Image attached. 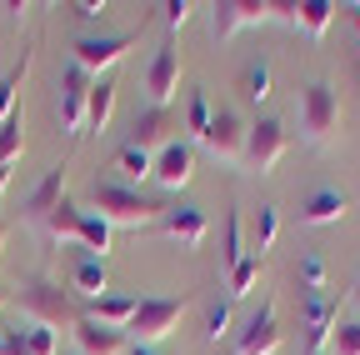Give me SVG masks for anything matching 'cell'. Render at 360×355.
<instances>
[{"label":"cell","mask_w":360,"mask_h":355,"mask_svg":"<svg viewBox=\"0 0 360 355\" xmlns=\"http://www.w3.org/2000/svg\"><path fill=\"white\" fill-rule=\"evenodd\" d=\"M20 310L35 325H51V330H75V321L85 316V300L75 290H65L60 280H45L35 276L30 285H20Z\"/></svg>","instance_id":"cell-1"},{"label":"cell","mask_w":360,"mask_h":355,"mask_svg":"<svg viewBox=\"0 0 360 355\" xmlns=\"http://www.w3.org/2000/svg\"><path fill=\"white\" fill-rule=\"evenodd\" d=\"M90 205H96L101 220H110V226H125V231L160 226V215H165V205L146 200L141 191H130V186H115V181H96V191H90Z\"/></svg>","instance_id":"cell-2"},{"label":"cell","mask_w":360,"mask_h":355,"mask_svg":"<svg viewBox=\"0 0 360 355\" xmlns=\"http://www.w3.org/2000/svg\"><path fill=\"white\" fill-rule=\"evenodd\" d=\"M295 120H300V136L305 146H326L340 125V96L330 80H310L305 91L295 96Z\"/></svg>","instance_id":"cell-3"},{"label":"cell","mask_w":360,"mask_h":355,"mask_svg":"<svg viewBox=\"0 0 360 355\" xmlns=\"http://www.w3.org/2000/svg\"><path fill=\"white\" fill-rule=\"evenodd\" d=\"M186 305H191L186 295H150V300H141V305H135V321H130L135 345H160V340L180 325Z\"/></svg>","instance_id":"cell-4"},{"label":"cell","mask_w":360,"mask_h":355,"mask_svg":"<svg viewBox=\"0 0 360 355\" xmlns=\"http://www.w3.org/2000/svg\"><path fill=\"white\" fill-rule=\"evenodd\" d=\"M245 136H250V125L240 120V110L220 105V110L210 115V130H205L200 146H205L215 160H225V165H245Z\"/></svg>","instance_id":"cell-5"},{"label":"cell","mask_w":360,"mask_h":355,"mask_svg":"<svg viewBox=\"0 0 360 355\" xmlns=\"http://www.w3.org/2000/svg\"><path fill=\"white\" fill-rule=\"evenodd\" d=\"M290 150V130L281 125V120H255L250 125V136H245V170H255V175H270L281 165V155Z\"/></svg>","instance_id":"cell-6"},{"label":"cell","mask_w":360,"mask_h":355,"mask_svg":"<svg viewBox=\"0 0 360 355\" xmlns=\"http://www.w3.org/2000/svg\"><path fill=\"white\" fill-rule=\"evenodd\" d=\"M276 20V0H215L210 6V35L215 40H231L245 25H265Z\"/></svg>","instance_id":"cell-7"},{"label":"cell","mask_w":360,"mask_h":355,"mask_svg":"<svg viewBox=\"0 0 360 355\" xmlns=\"http://www.w3.org/2000/svg\"><path fill=\"white\" fill-rule=\"evenodd\" d=\"M135 40H141V30H125V35H80L70 51H75V65H80L85 75L101 80V70H110V65L135 46Z\"/></svg>","instance_id":"cell-8"},{"label":"cell","mask_w":360,"mask_h":355,"mask_svg":"<svg viewBox=\"0 0 360 355\" xmlns=\"http://www.w3.org/2000/svg\"><path fill=\"white\" fill-rule=\"evenodd\" d=\"M90 85H96V75H85L75 60L60 70V130L70 141L85 136V101H90Z\"/></svg>","instance_id":"cell-9"},{"label":"cell","mask_w":360,"mask_h":355,"mask_svg":"<svg viewBox=\"0 0 360 355\" xmlns=\"http://www.w3.org/2000/svg\"><path fill=\"white\" fill-rule=\"evenodd\" d=\"M281 325H276V305L270 300H260V310L236 330V345H231V355H276L281 350Z\"/></svg>","instance_id":"cell-10"},{"label":"cell","mask_w":360,"mask_h":355,"mask_svg":"<svg viewBox=\"0 0 360 355\" xmlns=\"http://www.w3.org/2000/svg\"><path fill=\"white\" fill-rule=\"evenodd\" d=\"M191 175H195V146L186 136H175L165 150H155V170H150V181L160 191H186L191 186Z\"/></svg>","instance_id":"cell-11"},{"label":"cell","mask_w":360,"mask_h":355,"mask_svg":"<svg viewBox=\"0 0 360 355\" xmlns=\"http://www.w3.org/2000/svg\"><path fill=\"white\" fill-rule=\"evenodd\" d=\"M175 91H180V51H175V40H165L155 51V60L146 65V96H150V105L170 110Z\"/></svg>","instance_id":"cell-12"},{"label":"cell","mask_w":360,"mask_h":355,"mask_svg":"<svg viewBox=\"0 0 360 355\" xmlns=\"http://www.w3.org/2000/svg\"><path fill=\"white\" fill-rule=\"evenodd\" d=\"M335 325H340L335 300H330L326 290H321V295H310V290H305V355H326Z\"/></svg>","instance_id":"cell-13"},{"label":"cell","mask_w":360,"mask_h":355,"mask_svg":"<svg viewBox=\"0 0 360 355\" xmlns=\"http://www.w3.org/2000/svg\"><path fill=\"white\" fill-rule=\"evenodd\" d=\"M160 231L170 235V240H180L186 250H195V245H205V235H210V220H205V210H195V205H165V215H160Z\"/></svg>","instance_id":"cell-14"},{"label":"cell","mask_w":360,"mask_h":355,"mask_svg":"<svg viewBox=\"0 0 360 355\" xmlns=\"http://www.w3.org/2000/svg\"><path fill=\"white\" fill-rule=\"evenodd\" d=\"M170 130H175V115H170V110H160V105H146L141 115L130 120V141H125V146H141V150H150V155H155V150H165V146L175 141Z\"/></svg>","instance_id":"cell-15"},{"label":"cell","mask_w":360,"mask_h":355,"mask_svg":"<svg viewBox=\"0 0 360 355\" xmlns=\"http://www.w3.org/2000/svg\"><path fill=\"white\" fill-rule=\"evenodd\" d=\"M70 335H75L80 355H125V350H130V335H125V330L101 325V321H90V316H80Z\"/></svg>","instance_id":"cell-16"},{"label":"cell","mask_w":360,"mask_h":355,"mask_svg":"<svg viewBox=\"0 0 360 355\" xmlns=\"http://www.w3.org/2000/svg\"><path fill=\"white\" fill-rule=\"evenodd\" d=\"M65 175H70L65 165H51V170H45V181H40V186L25 195V205H20V210H25V220L45 226V215H51V210L65 200Z\"/></svg>","instance_id":"cell-17"},{"label":"cell","mask_w":360,"mask_h":355,"mask_svg":"<svg viewBox=\"0 0 360 355\" xmlns=\"http://www.w3.org/2000/svg\"><path fill=\"white\" fill-rule=\"evenodd\" d=\"M135 305H141L135 295H96V300H85V316L101 321V325H115V330H130Z\"/></svg>","instance_id":"cell-18"},{"label":"cell","mask_w":360,"mask_h":355,"mask_svg":"<svg viewBox=\"0 0 360 355\" xmlns=\"http://www.w3.org/2000/svg\"><path fill=\"white\" fill-rule=\"evenodd\" d=\"M350 210V200H345V191H315L305 205H300V226H335V220Z\"/></svg>","instance_id":"cell-19"},{"label":"cell","mask_w":360,"mask_h":355,"mask_svg":"<svg viewBox=\"0 0 360 355\" xmlns=\"http://www.w3.org/2000/svg\"><path fill=\"white\" fill-rule=\"evenodd\" d=\"M115 115V80L101 75L96 85H90V101H85V136H101V130L110 125Z\"/></svg>","instance_id":"cell-20"},{"label":"cell","mask_w":360,"mask_h":355,"mask_svg":"<svg viewBox=\"0 0 360 355\" xmlns=\"http://www.w3.org/2000/svg\"><path fill=\"white\" fill-rule=\"evenodd\" d=\"M105 285H110V276H105V260H96V255H80V260H75V271H70V290H75L80 300H96V295H105Z\"/></svg>","instance_id":"cell-21"},{"label":"cell","mask_w":360,"mask_h":355,"mask_svg":"<svg viewBox=\"0 0 360 355\" xmlns=\"http://www.w3.org/2000/svg\"><path fill=\"white\" fill-rule=\"evenodd\" d=\"M110 240H115V226H110V220H101L96 210H85V215H80V235H75V245H80L85 255H96V260H105Z\"/></svg>","instance_id":"cell-22"},{"label":"cell","mask_w":360,"mask_h":355,"mask_svg":"<svg viewBox=\"0 0 360 355\" xmlns=\"http://www.w3.org/2000/svg\"><path fill=\"white\" fill-rule=\"evenodd\" d=\"M335 0H300V20H295V30H305L310 40H326V30H330V20H335Z\"/></svg>","instance_id":"cell-23"},{"label":"cell","mask_w":360,"mask_h":355,"mask_svg":"<svg viewBox=\"0 0 360 355\" xmlns=\"http://www.w3.org/2000/svg\"><path fill=\"white\" fill-rule=\"evenodd\" d=\"M25 155V115H20V105L0 120V165H15Z\"/></svg>","instance_id":"cell-24"},{"label":"cell","mask_w":360,"mask_h":355,"mask_svg":"<svg viewBox=\"0 0 360 355\" xmlns=\"http://www.w3.org/2000/svg\"><path fill=\"white\" fill-rule=\"evenodd\" d=\"M210 115H215V110H210L205 91H191V96H186V141H191V146H200V141H205Z\"/></svg>","instance_id":"cell-25"},{"label":"cell","mask_w":360,"mask_h":355,"mask_svg":"<svg viewBox=\"0 0 360 355\" xmlns=\"http://www.w3.org/2000/svg\"><path fill=\"white\" fill-rule=\"evenodd\" d=\"M80 215H85V210H80V205L65 195V200H60L51 215H45V231H51L56 240H75V235H80Z\"/></svg>","instance_id":"cell-26"},{"label":"cell","mask_w":360,"mask_h":355,"mask_svg":"<svg viewBox=\"0 0 360 355\" xmlns=\"http://www.w3.org/2000/svg\"><path fill=\"white\" fill-rule=\"evenodd\" d=\"M240 96H245L250 105H265V101H270V60H250V65L240 70Z\"/></svg>","instance_id":"cell-27"},{"label":"cell","mask_w":360,"mask_h":355,"mask_svg":"<svg viewBox=\"0 0 360 355\" xmlns=\"http://www.w3.org/2000/svg\"><path fill=\"white\" fill-rule=\"evenodd\" d=\"M250 235H255V245H250V250H255V255H265L270 245H276V235H281V210H276V205H260V210H255V220H250Z\"/></svg>","instance_id":"cell-28"},{"label":"cell","mask_w":360,"mask_h":355,"mask_svg":"<svg viewBox=\"0 0 360 355\" xmlns=\"http://www.w3.org/2000/svg\"><path fill=\"white\" fill-rule=\"evenodd\" d=\"M30 65H35V51L25 46L20 51V65L6 75V80H0V120H6L11 110H15V91H20V85H25V75H30Z\"/></svg>","instance_id":"cell-29"},{"label":"cell","mask_w":360,"mask_h":355,"mask_svg":"<svg viewBox=\"0 0 360 355\" xmlns=\"http://www.w3.org/2000/svg\"><path fill=\"white\" fill-rule=\"evenodd\" d=\"M240 260H245V220L231 205V210H225V271H236Z\"/></svg>","instance_id":"cell-30"},{"label":"cell","mask_w":360,"mask_h":355,"mask_svg":"<svg viewBox=\"0 0 360 355\" xmlns=\"http://www.w3.org/2000/svg\"><path fill=\"white\" fill-rule=\"evenodd\" d=\"M115 170L130 175V181H146V175L155 170V155L141 150V146H120V150H115Z\"/></svg>","instance_id":"cell-31"},{"label":"cell","mask_w":360,"mask_h":355,"mask_svg":"<svg viewBox=\"0 0 360 355\" xmlns=\"http://www.w3.org/2000/svg\"><path fill=\"white\" fill-rule=\"evenodd\" d=\"M260 265H265V255H255V250H245V260L236 265V271H225V276H231V300H240V295H250V285L260 280Z\"/></svg>","instance_id":"cell-32"},{"label":"cell","mask_w":360,"mask_h":355,"mask_svg":"<svg viewBox=\"0 0 360 355\" xmlns=\"http://www.w3.org/2000/svg\"><path fill=\"white\" fill-rule=\"evenodd\" d=\"M231 325H236V305L231 300H210V310H205V340H225L231 335Z\"/></svg>","instance_id":"cell-33"},{"label":"cell","mask_w":360,"mask_h":355,"mask_svg":"<svg viewBox=\"0 0 360 355\" xmlns=\"http://www.w3.org/2000/svg\"><path fill=\"white\" fill-rule=\"evenodd\" d=\"M20 340H25V350H30V355H60V335H56L51 325L25 321V325H20Z\"/></svg>","instance_id":"cell-34"},{"label":"cell","mask_w":360,"mask_h":355,"mask_svg":"<svg viewBox=\"0 0 360 355\" xmlns=\"http://www.w3.org/2000/svg\"><path fill=\"white\" fill-rule=\"evenodd\" d=\"M330 355H360V321H340V325H335Z\"/></svg>","instance_id":"cell-35"},{"label":"cell","mask_w":360,"mask_h":355,"mask_svg":"<svg viewBox=\"0 0 360 355\" xmlns=\"http://www.w3.org/2000/svg\"><path fill=\"white\" fill-rule=\"evenodd\" d=\"M300 280H305L310 295H321V290H326V260H321V255H305V260H300Z\"/></svg>","instance_id":"cell-36"},{"label":"cell","mask_w":360,"mask_h":355,"mask_svg":"<svg viewBox=\"0 0 360 355\" xmlns=\"http://www.w3.org/2000/svg\"><path fill=\"white\" fill-rule=\"evenodd\" d=\"M191 11H195V6H191V0H165V6H160V20H165V30L175 35L180 25H186V20H191Z\"/></svg>","instance_id":"cell-37"},{"label":"cell","mask_w":360,"mask_h":355,"mask_svg":"<svg viewBox=\"0 0 360 355\" xmlns=\"http://www.w3.org/2000/svg\"><path fill=\"white\" fill-rule=\"evenodd\" d=\"M70 11H75L80 20H101V15H105L110 6H105V0H75V6H70Z\"/></svg>","instance_id":"cell-38"},{"label":"cell","mask_w":360,"mask_h":355,"mask_svg":"<svg viewBox=\"0 0 360 355\" xmlns=\"http://www.w3.org/2000/svg\"><path fill=\"white\" fill-rule=\"evenodd\" d=\"M0 340H6V355H30V350H25V340H20V325L0 330Z\"/></svg>","instance_id":"cell-39"},{"label":"cell","mask_w":360,"mask_h":355,"mask_svg":"<svg viewBox=\"0 0 360 355\" xmlns=\"http://www.w3.org/2000/svg\"><path fill=\"white\" fill-rule=\"evenodd\" d=\"M125 355H165V350H160V345H130Z\"/></svg>","instance_id":"cell-40"},{"label":"cell","mask_w":360,"mask_h":355,"mask_svg":"<svg viewBox=\"0 0 360 355\" xmlns=\"http://www.w3.org/2000/svg\"><path fill=\"white\" fill-rule=\"evenodd\" d=\"M11 186V165H0V191H6Z\"/></svg>","instance_id":"cell-41"},{"label":"cell","mask_w":360,"mask_h":355,"mask_svg":"<svg viewBox=\"0 0 360 355\" xmlns=\"http://www.w3.org/2000/svg\"><path fill=\"white\" fill-rule=\"evenodd\" d=\"M350 20H355V30H360V6H350Z\"/></svg>","instance_id":"cell-42"},{"label":"cell","mask_w":360,"mask_h":355,"mask_svg":"<svg viewBox=\"0 0 360 355\" xmlns=\"http://www.w3.org/2000/svg\"><path fill=\"white\" fill-rule=\"evenodd\" d=\"M350 300H355V310H360V280H355V290H350Z\"/></svg>","instance_id":"cell-43"},{"label":"cell","mask_w":360,"mask_h":355,"mask_svg":"<svg viewBox=\"0 0 360 355\" xmlns=\"http://www.w3.org/2000/svg\"><path fill=\"white\" fill-rule=\"evenodd\" d=\"M6 231H11V226H6V220H0V245H6Z\"/></svg>","instance_id":"cell-44"},{"label":"cell","mask_w":360,"mask_h":355,"mask_svg":"<svg viewBox=\"0 0 360 355\" xmlns=\"http://www.w3.org/2000/svg\"><path fill=\"white\" fill-rule=\"evenodd\" d=\"M0 305H6V290H0Z\"/></svg>","instance_id":"cell-45"},{"label":"cell","mask_w":360,"mask_h":355,"mask_svg":"<svg viewBox=\"0 0 360 355\" xmlns=\"http://www.w3.org/2000/svg\"><path fill=\"white\" fill-rule=\"evenodd\" d=\"M0 355H6V340H0Z\"/></svg>","instance_id":"cell-46"}]
</instances>
